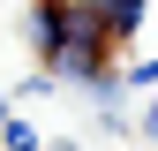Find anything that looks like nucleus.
Wrapping results in <instances>:
<instances>
[{"instance_id":"7ed1b4c3","label":"nucleus","mask_w":158,"mask_h":151,"mask_svg":"<svg viewBox=\"0 0 158 151\" xmlns=\"http://www.w3.org/2000/svg\"><path fill=\"white\" fill-rule=\"evenodd\" d=\"M121 91H158V53L135 61V68H121Z\"/></svg>"},{"instance_id":"6e6552de","label":"nucleus","mask_w":158,"mask_h":151,"mask_svg":"<svg viewBox=\"0 0 158 151\" xmlns=\"http://www.w3.org/2000/svg\"><path fill=\"white\" fill-rule=\"evenodd\" d=\"M8 121H15V113H8V91H0V128H8Z\"/></svg>"},{"instance_id":"f257e3e1","label":"nucleus","mask_w":158,"mask_h":151,"mask_svg":"<svg viewBox=\"0 0 158 151\" xmlns=\"http://www.w3.org/2000/svg\"><path fill=\"white\" fill-rule=\"evenodd\" d=\"M143 15H151L143 0H106V8H98V23H106V53H113V45H128V38L143 30Z\"/></svg>"},{"instance_id":"39448f33","label":"nucleus","mask_w":158,"mask_h":151,"mask_svg":"<svg viewBox=\"0 0 158 151\" xmlns=\"http://www.w3.org/2000/svg\"><path fill=\"white\" fill-rule=\"evenodd\" d=\"M53 91H60V83H53L45 68H30V76H23V98H53Z\"/></svg>"},{"instance_id":"20e7f679","label":"nucleus","mask_w":158,"mask_h":151,"mask_svg":"<svg viewBox=\"0 0 158 151\" xmlns=\"http://www.w3.org/2000/svg\"><path fill=\"white\" fill-rule=\"evenodd\" d=\"M0 144H8V151H38V128H30V121H8V128H0Z\"/></svg>"},{"instance_id":"f03ea898","label":"nucleus","mask_w":158,"mask_h":151,"mask_svg":"<svg viewBox=\"0 0 158 151\" xmlns=\"http://www.w3.org/2000/svg\"><path fill=\"white\" fill-rule=\"evenodd\" d=\"M30 53H38V61H53V53H60V0L30 8Z\"/></svg>"},{"instance_id":"423d86ee","label":"nucleus","mask_w":158,"mask_h":151,"mask_svg":"<svg viewBox=\"0 0 158 151\" xmlns=\"http://www.w3.org/2000/svg\"><path fill=\"white\" fill-rule=\"evenodd\" d=\"M128 128H135V136H151V144H158V98H151L143 113H135V121H128Z\"/></svg>"},{"instance_id":"0eeeda50","label":"nucleus","mask_w":158,"mask_h":151,"mask_svg":"<svg viewBox=\"0 0 158 151\" xmlns=\"http://www.w3.org/2000/svg\"><path fill=\"white\" fill-rule=\"evenodd\" d=\"M45 151H83V144H75V136H53V144H45Z\"/></svg>"}]
</instances>
